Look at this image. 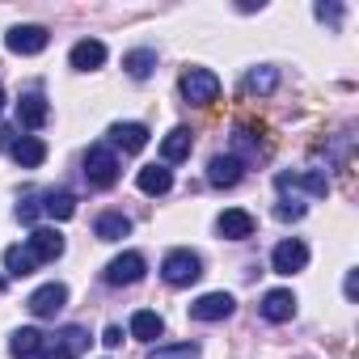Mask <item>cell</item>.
<instances>
[{
    "label": "cell",
    "mask_w": 359,
    "mask_h": 359,
    "mask_svg": "<svg viewBox=\"0 0 359 359\" xmlns=\"http://www.w3.org/2000/svg\"><path fill=\"white\" fill-rule=\"evenodd\" d=\"M342 292H346V300H355V292H359V271H346V283H342Z\"/></svg>",
    "instance_id": "d6a6232c"
},
{
    "label": "cell",
    "mask_w": 359,
    "mask_h": 359,
    "mask_svg": "<svg viewBox=\"0 0 359 359\" xmlns=\"http://www.w3.org/2000/svg\"><path fill=\"white\" fill-rule=\"evenodd\" d=\"M43 359H76V355H72V351H64V346H55V342H51V346H47V351H43Z\"/></svg>",
    "instance_id": "836d02e7"
},
{
    "label": "cell",
    "mask_w": 359,
    "mask_h": 359,
    "mask_svg": "<svg viewBox=\"0 0 359 359\" xmlns=\"http://www.w3.org/2000/svg\"><path fill=\"white\" fill-rule=\"evenodd\" d=\"M148 359H199L195 342H173V346H152Z\"/></svg>",
    "instance_id": "83f0119b"
},
{
    "label": "cell",
    "mask_w": 359,
    "mask_h": 359,
    "mask_svg": "<svg viewBox=\"0 0 359 359\" xmlns=\"http://www.w3.org/2000/svg\"><path fill=\"white\" fill-rule=\"evenodd\" d=\"M271 266H275L279 275H296V271H304V266H309V245H304V241H296V237L279 241V245H275V254H271Z\"/></svg>",
    "instance_id": "52a82bcc"
},
{
    "label": "cell",
    "mask_w": 359,
    "mask_h": 359,
    "mask_svg": "<svg viewBox=\"0 0 359 359\" xmlns=\"http://www.w3.org/2000/svg\"><path fill=\"white\" fill-rule=\"evenodd\" d=\"M275 216H279V220H300V216H304V203H300V199H283V203L275 208Z\"/></svg>",
    "instance_id": "4dcf8cb0"
},
{
    "label": "cell",
    "mask_w": 359,
    "mask_h": 359,
    "mask_svg": "<svg viewBox=\"0 0 359 359\" xmlns=\"http://www.w3.org/2000/svg\"><path fill=\"white\" fill-rule=\"evenodd\" d=\"M47 118H51V106H47V97H43L39 89L22 93V102H18V127H26V131H39Z\"/></svg>",
    "instance_id": "9c48e42d"
},
{
    "label": "cell",
    "mask_w": 359,
    "mask_h": 359,
    "mask_svg": "<svg viewBox=\"0 0 359 359\" xmlns=\"http://www.w3.org/2000/svg\"><path fill=\"white\" fill-rule=\"evenodd\" d=\"M55 346H64V351H72V355H81V351L89 346V334H85L81 325H64V330L55 334Z\"/></svg>",
    "instance_id": "4316f807"
},
{
    "label": "cell",
    "mask_w": 359,
    "mask_h": 359,
    "mask_svg": "<svg viewBox=\"0 0 359 359\" xmlns=\"http://www.w3.org/2000/svg\"><path fill=\"white\" fill-rule=\"evenodd\" d=\"M135 182H140V191H144V195H165V191L173 187V173H169L165 165H144Z\"/></svg>",
    "instance_id": "ffe728a7"
},
{
    "label": "cell",
    "mask_w": 359,
    "mask_h": 359,
    "mask_svg": "<svg viewBox=\"0 0 359 359\" xmlns=\"http://www.w3.org/2000/svg\"><path fill=\"white\" fill-rule=\"evenodd\" d=\"M241 173H245V161H241L237 152H224V156H212V165H208V182H212V187H237Z\"/></svg>",
    "instance_id": "30bf717a"
},
{
    "label": "cell",
    "mask_w": 359,
    "mask_h": 359,
    "mask_svg": "<svg viewBox=\"0 0 359 359\" xmlns=\"http://www.w3.org/2000/svg\"><path fill=\"white\" fill-rule=\"evenodd\" d=\"M182 97L191 106H212L220 97V76L212 68H187L182 72Z\"/></svg>",
    "instance_id": "3957f363"
},
{
    "label": "cell",
    "mask_w": 359,
    "mask_h": 359,
    "mask_svg": "<svg viewBox=\"0 0 359 359\" xmlns=\"http://www.w3.org/2000/svg\"><path fill=\"white\" fill-rule=\"evenodd\" d=\"M233 309H237V300L229 292H208L191 304V317L195 321H224V317H233Z\"/></svg>",
    "instance_id": "ba28073f"
},
{
    "label": "cell",
    "mask_w": 359,
    "mask_h": 359,
    "mask_svg": "<svg viewBox=\"0 0 359 359\" xmlns=\"http://www.w3.org/2000/svg\"><path fill=\"white\" fill-rule=\"evenodd\" d=\"M85 177H89V187L110 191V187L118 182V156H114V148L93 144V148L85 152Z\"/></svg>",
    "instance_id": "7a4b0ae2"
},
{
    "label": "cell",
    "mask_w": 359,
    "mask_h": 359,
    "mask_svg": "<svg viewBox=\"0 0 359 359\" xmlns=\"http://www.w3.org/2000/svg\"><path fill=\"white\" fill-rule=\"evenodd\" d=\"M165 334V321H161V313H152V309H140L135 317H131V338H140V342H152V338H161Z\"/></svg>",
    "instance_id": "603a6c76"
},
{
    "label": "cell",
    "mask_w": 359,
    "mask_h": 359,
    "mask_svg": "<svg viewBox=\"0 0 359 359\" xmlns=\"http://www.w3.org/2000/svg\"><path fill=\"white\" fill-rule=\"evenodd\" d=\"M0 106H5V89H0Z\"/></svg>",
    "instance_id": "d590c367"
},
{
    "label": "cell",
    "mask_w": 359,
    "mask_h": 359,
    "mask_svg": "<svg viewBox=\"0 0 359 359\" xmlns=\"http://www.w3.org/2000/svg\"><path fill=\"white\" fill-rule=\"evenodd\" d=\"M9 135H13L9 127H0V148H9Z\"/></svg>",
    "instance_id": "e575fe53"
},
{
    "label": "cell",
    "mask_w": 359,
    "mask_h": 359,
    "mask_svg": "<svg viewBox=\"0 0 359 359\" xmlns=\"http://www.w3.org/2000/svg\"><path fill=\"white\" fill-rule=\"evenodd\" d=\"M102 342H106L110 351H114V346H123V330H118V325H106V334H102Z\"/></svg>",
    "instance_id": "1f68e13d"
},
{
    "label": "cell",
    "mask_w": 359,
    "mask_h": 359,
    "mask_svg": "<svg viewBox=\"0 0 359 359\" xmlns=\"http://www.w3.org/2000/svg\"><path fill=\"white\" fill-rule=\"evenodd\" d=\"M9 152H13V161H18L22 169H39V165L47 161V144H43L39 135H22L18 144H9Z\"/></svg>",
    "instance_id": "e0dca14e"
},
{
    "label": "cell",
    "mask_w": 359,
    "mask_h": 359,
    "mask_svg": "<svg viewBox=\"0 0 359 359\" xmlns=\"http://www.w3.org/2000/svg\"><path fill=\"white\" fill-rule=\"evenodd\" d=\"M161 275H165L169 287H191L203 275V258L195 250H169L165 262H161Z\"/></svg>",
    "instance_id": "6da1fadb"
},
{
    "label": "cell",
    "mask_w": 359,
    "mask_h": 359,
    "mask_svg": "<svg viewBox=\"0 0 359 359\" xmlns=\"http://www.w3.org/2000/svg\"><path fill=\"white\" fill-rule=\"evenodd\" d=\"M39 212H43V195L26 191V195L18 199V220H22V224H34V220H39Z\"/></svg>",
    "instance_id": "f1b7e54d"
},
{
    "label": "cell",
    "mask_w": 359,
    "mask_h": 359,
    "mask_svg": "<svg viewBox=\"0 0 359 359\" xmlns=\"http://www.w3.org/2000/svg\"><path fill=\"white\" fill-rule=\"evenodd\" d=\"M93 233H97L102 241H123V237L131 233V220H127L123 212H106V216H97Z\"/></svg>",
    "instance_id": "cb8c5ba5"
},
{
    "label": "cell",
    "mask_w": 359,
    "mask_h": 359,
    "mask_svg": "<svg viewBox=\"0 0 359 359\" xmlns=\"http://www.w3.org/2000/svg\"><path fill=\"white\" fill-rule=\"evenodd\" d=\"M275 85H279V72L275 68H250V76H245V89L250 93H258V97H266V93H275Z\"/></svg>",
    "instance_id": "484cf974"
},
{
    "label": "cell",
    "mask_w": 359,
    "mask_h": 359,
    "mask_svg": "<svg viewBox=\"0 0 359 359\" xmlns=\"http://www.w3.org/2000/svg\"><path fill=\"white\" fill-rule=\"evenodd\" d=\"M39 351H43V334L34 325H22V330L9 334V355L13 359H34Z\"/></svg>",
    "instance_id": "d6986e66"
},
{
    "label": "cell",
    "mask_w": 359,
    "mask_h": 359,
    "mask_svg": "<svg viewBox=\"0 0 359 359\" xmlns=\"http://www.w3.org/2000/svg\"><path fill=\"white\" fill-rule=\"evenodd\" d=\"M34 266H39V258L30 254V245H9V250H5V271H9L13 279L34 275Z\"/></svg>",
    "instance_id": "7402d4cb"
},
{
    "label": "cell",
    "mask_w": 359,
    "mask_h": 359,
    "mask_svg": "<svg viewBox=\"0 0 359 359\" xmlns=\"http://www.w3.org/2000/svg\"><path fill=\"white\" fill-rule=\"evenodd\" d=\"M68 64H72L76 72H93V68H102V64H106V43H97V39H81V43L72 47Z\"/></svg>",
    "instance_id": "4fadbf2b"
},
{
    "label": "cell",
    "mask_w": 359,
    "mask_h": 359,
    "mask_svg": "<svg viewBox=\"0 0 359 359\" xmlns=\"http://www.w3.org/2000/svg\"><path fill=\"white\" fill-rule=\"evenodd\" d=\"M258 313H262L266 321H275V325H279V321H292V317H296V296H292L287 287H275V292L262 296Z\"/></svg>",
    "instance_id": "7c38bea8"
},
{
    "label": "cell",
    "mask_w": 359,
    "mask_h": 359,
    "mask_svg": "<svg viewBox=\"0 0 359 359\" xmlns=\"http://www.w3.org/2000/svg\"><path fill=\"white\" fill-rule=\"evenodd\" d=\"M102 279H106L110 287H131V283H140V279H144V254L127 250V254L110 258L106 271H102Z\"/></svg>",
    "instance_id": "277c9868"
},
{
    "label": "cell",
    "mask_w": 359,
    "mask_h": 359,
    "mask_svg": "<svg viewBox=\"0 0 359 359\" xmlns=\"http://www.w3.org/2000/svg\"><path fill=\"white\" fill-rule=\"evenodd\" d=\"M26 304H30V313H34V317H55V313L68 304V287H64V283H43Z\"/></svg>",
    "instance_id": "8fae6325"
},
{
    "label": "cell",
    "mask_w": 359,
    "mask_h": 359,
    "mask_svg": "<svg viewBox=\"0 0 359 359\" xmlns=\"http://www.w3.org/2000/svg\"><path fill=\"white\" fill-rule=\"evenodd\" d=\"M110 144L123 148V152H140L148 144V127L144 123H114L110 127Z\"/></svg>",
    "instance_id": "2e32d148"
},
{
    "label": "cell",
    "mask_w": 359,
    "mask_h": 359,
    "mask_svg": "<svg viewBox=\"0 0 359 359\" xmlns=\"http://www.w3.org/2000/svg\"><path fill=\"white\" fill-rule=\"evenodd\" d=\"M43 212L51 220H72L76 216V195L72 191H47L43 195Z\"/></svg>",
    "instance_id": "44dd1931"
},
{
    "label": "cell",
    "mask_w": 359,
    "mask_h": 359,
    "mask_svg": "<svg viewBox=\"0 0 359 359\" xmlns=\"http://www.w3.org/2000/svg\"><path fill=\"white\" fill-rule=\"evenodd\" d=\"M275 187H279L283 195H292V191L325 195V191H330V177H325V169H304V173H279V177H275Z\"/></svg>",
    "instance_id": "5b68a950"
},
{
    "label": "cell",
    "mask_w": 359,
    "mask_h": 359,
    "mask_svg": "<svg viewBox=\"0 0 359 359\" xmlns=\"http://www.w3.org/2000/svg\"><path fill=\"white\" fill-rule=\"evenodd\" d=\"M123 68H127V76H135V81H148V76H152V68H156V51H148V47H140V51H127V55H123Z\"/></svg>",
    "instance_id": "d4e9b609"
},
{
    "label": "cell",
    "mask_w": 359,
    "mask_h": 359,
    "mask_svg": "<svg viewBox=\"0 0 359 359\" xmlns=\"http://www.w3.org/2000/svg\"><path fill=\"white\" fill-rule=\"evenodd\" d=\"M47 30L43 26H13L9 34H5V47L13 51V55H39V51H47Z\"/></svg>",
    "instance_id": "8992f818"
},
{
    "label": "cell",
    "mask_w": 359,
    "mask_h": 359,
    "mask_svg": "<svg viewBox=\"0 0 359 359\" xmlns=\"http://www.w3.org/2000/svg\"><path fill=\"white\" fill-rule=\"evenodd\" d=\"M0 292H5V279H0Z\"/></svg>",
    "instance_id": "8d00e7d4"
},
{
    "label": "cell",
    "mask_w": 359,
    "mask_h": 359,
    "mask_svg": "<svg viewBox=\"0 0 359 359\" xmlns=\"http://www.w3.org/2000/svg\"><path fill=\"white\" fill-rule=\"evenodd\" d=\"M30 254H34L39 262H55V258L64 254V237H60L55 229H34V233H30Z\"/></svg>",
    "instance_id": "ac0fdd59"
},
{
    "label": "cell",
    "mask_w": 359,
    "mask_h": 359,
    "mask_svg": "<svg viewBox=\"0 0 359 359\" xmlns=\"http://www.w3.org/2000/svg\"><path fill=\"white\" fill-rule=\"evenodd\" d=\"M313 13H317V22H330V26L342 22V5H338V0H317Z\"/></svg>",
    "instance_id": "f546056e"
},
{
    "label": "cell",
    "mask_w": 359,
    "mask_h": 359,
    "mask_svg": "<svg viewBox=\"0 0 359 359\" xmlns=\"http://www.w3.org/2000/svg\"><path fill=\"white\" fill-rule=\"evenodd\" d=\"M216 229H220V237H229V241H245V237H254V216L241 212V208H229V212L216 220Z\"/></svg>",
    "instance_id": "9a60e30c"
},
{
    "label": "cell",
    "mask_w": 359,
    "mask_h": 359,
    "mask_svg": "<svg viewBox=\"0 0 359 359\" xmlns=\"http://www.w3.org/2000/svg\"><path fill=\"white\" fill-rule=\"evenodd\" d=\"M191 148H195V135H191V127H173V131L161 140V161H165V165H173V161H187V156H191Z\"/></svg>",
    "instance_id": "5bb4252c"
}]
</instances>
